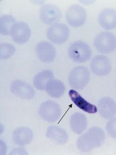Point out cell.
I'll use <instances>...</instances> for the list:
<instances>
[{
  "mask_svg": "<svg viewBox=\"0 0 116 155\" xmlns=\"http://www.w3.org/2000/svg\"><path fill=\"white\" fill-rule=\"evenodd\" d=\"M46 136L58 145H64L68 142L69 136L64 129L55 126H50L46 132Z\"/></svg>",
  "mask_w": 116,
  "mask_h": 155,
  "instance_id": "obj_17",
  "label": "cell"
},
{
  "mask_svg": "<svg viewBox=\"0 0 116 155\" xmlns=\"http://www.w3.org/2000/svg\"><path fill=\"white\" fill-rule=\"evenodd\" d=\"M40 17L44 24L51 25L61 19V10L54 5L46 4L40 9Z\"/></svg>",
  "mask_w": 116,
  "mask_h": 155,
  "instance_id": "obj_11",
  "label": "cell"
},
{
  "mask_svg": "<svg viewBox=\"0 0 116 155\" xmlns=\"http://www.w3.org/2000/svg\"><path fill=\"white\" fill-rule=\"evenodd\" d=\"M98 110L101 116L105 119L112 118L116 114V104L112 98L105 97L98 101Z\"/></svg>",
  "mask_w": 116,
  "mask_h": 155,
  "instance_id": "obj_13",
  "label": "cell"
},
{
  "mask_svg": "<svg viewBox=\"0 0 116 155\" xmlns=\"http://www.w3.org/2000/svg\"><path fill=\"white\" fill-rule=\"evenodd\" d=\"M94 45L99 52L109 54L116 49V38L111 32H101L94 39Z\"/></svg>",
  "mask_w": 116,
  "mask_h": 155,
  "instance_id": "obj_4",
  "label": "cell"
},
{
  "mask_svg": "<svg viewBox=\"0 0 116 155\" xmlns=\"http://www.w3.org/2000/svg\"><path fill=\"white\" fill-rule=\"evenodd\" d=\"M69 29L64 24L56 23L49 27L47 30V38L52 42L56 45L65 43L69 38Z\"/></svg>",
  "mask_w": 116,
  "mask_h": 155,
  "instance_id": "obj_6",
  "label": "cell"
},
{
  "mask_svg": "<svg viewBox=\"0 0 116 155\" xmlns=\"http://www.w3.org/2000/svg\"><path fill=\"white\" fill-rule=\"evenodd\" d=\"M90 69L95 75L98 76L108 75L112 69L109 58L103 55L94 56L90 62Z\"/></svg>",
  "mask_w": 116,
  "mask_h": 155,
  "instance_id": "obj_8",
  "label": "cell"
},
{
  "mask_svg": "<svg viewBox=\"0 0 116 155\" xmlns=\"http://www.w3.org/2000/svg\"><path fill=\"white\" fill-rule=\"evenodd\" d=\"M45 90L50 97L59 98L64 94L66 87L61 81L52 79L47 83Z\"/></svg>",
  "mask_w": 116,
  "mask_h": 155,
  "instance_id": "obj_19",
  "label": "cell"
},
{
  "mask_svg": "<svg viewBox=\"0 0 116 155\" xmlns=\"http://www.w3.org/2000/svg\"><path fill=\"white\" fill-rule=\"evenodd\" d=\"M10 35L15 43L23 45L26 43L30 38L31 29L25 22H17L12 28Z\"/></svg>",
  "mask_w": 116,
  "mask_h": 155,
  "instance_id": "obj_9",
  "label": "cell"
},
{
  "mask_svg": "<svg viewBox=\"0 0 116 155\" xmlns=\"http://www.w3.org/2000/svg\"><path fill=\"white\" fill-rule=\"evenodd\" d=\"M106 128L109 135L116 139V117L113 118L108 121Z\"/></svg>",
  "mask_w": 116,
  "mask_h": 155,
  "instance_id": "obj_23",
  "label": "cell"
},
{
  "mask_svg": "<svg viewBox=\"0 0 116 155\" xmlns=\"http://www.w3.org/2000/svg\"><path fill=\"white\" fill-rule=\"evenodd\" d=\"M69 94L72 101L80 110L90 114H96L97 112V108L95 105L86 101L76 91L71 90Z\"/></svg>",
  "mask_w": 116,
  "mask_h": 155,
  "instance_id": "obj_15",
  "label": "cell"
},
{
  "mask_svg": "<svg viewBox=\"0 0 116 155\" xmlns=\"http://www.w3.org/2000/svg\"><path fill=\"white\" fill-rule=\"evenodd\" d=\"M15 47L8 43L1 44L0 45V58L1 59H7L10 58L15 52Z\"/></svg>",
  "mask_w": 116,
  "mask_h": 155,
  "instance_id": "obj_22",
  "label": "cell"
},
{
  "mask_svg": "<svg viewBox=\"0 0 116 155\" xmlns=\"http://www.w3.org/2000/svg\"></svg>",
  "mask_w": 116,
  "mask_h": 155,
  "instance_id": "obj_24",
  "label": "cell"
},
{
  "mask_svg": "<svg viewBox=\"0 0 116 155\" xmlns=\"http://www.w3.org/2000/svg\"><path fill=\"white\" fill-rule=\"evenodd\" d=\"M90 77V72L86 67H76L71 71L69 74V86L75 90H82L89 83Z\"/></svg>",
  "mask_w": 116,
  "mask_h": 155,
  "instance_id": "obj_2",
  "label": "cell"
},
{
  "mask_svg": "<svg viewBox=\"0 0 116 155\" xmlns=\"http://www.w3.org/2000/svg\"><path fill=\"white\" fill-rule=\"evenodd\" d=\"M66 21L71 26L79 28L85 24L87 19L85 10L83 7L75 4L68 8L66 14Z\"/></svg>",
  "mask_w": 116,
  "mask_h": 155,
  "instance_id": "obj_7",
  "label": "cell"
},
{
  "mask_svg": "<svg viewBox=\"0 0 116 155\" xmlns=\"http://www.w3.org/2000/svg\"><path fill=\"white\" fill-rule=\"evenodd\" d=\"M33 134L32 130L26 127H21L15 129L13 132L14 142L19 146H24L32 141Z\"/></svg>",
  "mask_w": 116,
  "mask_h": 155,
  "instance_id": "obj_16",
  "label": "cell"
},
{
  "mask_svg": "<svg viewBox=\"0 0 116 155\" xmlns=\"http://www.w3.org/2000/svg\"><path fill=\"white\" fill-rule=\"evenodd\" d=\"M62 110L57 103L48 101L40 105L39 114L44 120L48 122H55L61 116Z\"/></svg>",
  "mask_w": 116,
  "mask_h": 155,
  "instance_id": "obj_5",
  "label": "cell"
},
{
  "mask_svg": "<svg viewBox=\"0 0 116 155\" xmlns=\"http://www.w3.org/2000/svg\"><path fill=\"white\" fill-rule=\"evenodd\" d=\"M54 74L51 70H45L39 72L33 79V85L38 90H45L47 83L54 79Z\"/></svg>",
  "mask_w": 116,
  "mask_h": 155,
  "instance_id": "obj_20",
  "label": "cell"
},
{
  "mask_svg": "<svg viewBox=\"0 0 116 155\" xmlns=\"http://www.w3.org/2000/svg\"><path fill=\"white\" fill-rule=\"evenodd\" d=\"M15 19L12 15H4L0 18V33L3 35H10L11 29L15 25Z\"/></svg>",
  "mask_w": 116,
  "mask_h": 155,
  "instance_id": "obj_21",
  "label": "cell"
},
{
  "mask_svg": "<svg viewBox=\"0 0 116 155\" xmlns=\"http://www.w3.org/2000/svg\"><path fill=\"white\" fill-rule=\"evenodd\" d=\"M98 21L101 27L107 30L116 28V10L112 8H105L100 13Z\"/></svg>",
  "mask_w": 116,
  "mask_h": 155,
  "instance_id": "obj_14",
  "label": "cell"
},
{
  "mask_svg": "<svg viewBox=\"0 0 116 155\" xmlns=\"http://www.w3.org/2000/svg\"><path fill=\"white\" fill-rule=\"evenodd\" d=\"M35 50L40 61L46 63H50L54 61L56 54V49L48 42H40L36 46Z\"/></svg>",
  "mask_w": 116,
  "mask_h": 155,
  "instance_id": "obj_12",
  "label": "cell"
},
{
  "mask_svg": "<svg viewBox=\"0 0 116 155\" xmlns=\"http://www.w3.org/2000/svg\"><path fill=\"white\" fill-rule=\"evenodd\" d=\"M68 53L71 59L76 63H84L89 61L92 54L89 45L82 41H77L72 43Z\"/></svg>",
  "mask_w": 116,
  "mask_h": 155,
  "instance_id": "obj_3",
  "label": "cell"
},
{
  "mask_svg": "<svg viewBox=\"0 0 116 155\" xmlns=\"http://www.w3.org/2000/svg\"><path fill=\"white\" fill-rule=\"evenodd\" d=\"M10 89L13 94L24 100L32 99L35 94L32 86L22 81L16 80L12 82Z\"/></svg>",
  "mask_w": 116,
  "mask_h": 155,
  "instance_id": "obj_10",
  "label": "cell"
},
{
  "mask_svg": "<svg viewBox=\"0 0 116 155\" xmlns=\"http://www.w3.org/2000/svg\"><path fill=\"white\" fill-rule=\"evenodd\" d=\"M70 126L72 131L77 134L83 133L87 127V119L83 114L76 112L70 118Z\"/></svg>",
  "mask_w": 116,
  "mask_h": 155,
  "instance_id": "obj_18",
  "label": "cell"
},
{
  "mask_svg": "<svg viewBox=\"0 0 116 155\" xmlns=\"http://www.w3.org/2000/svg\"><path fill=\"white\" fill-rule=\"evenodd\" d=\"M105 140V134L101 128L92 127L77 139L76 145L82 152H88L100 147Z\"/></svg>",
  "mask_w": 116,
  "mask_h": 155,
  "instance_id": "obj_1",
  "label": "cell"
}]
</instances>
